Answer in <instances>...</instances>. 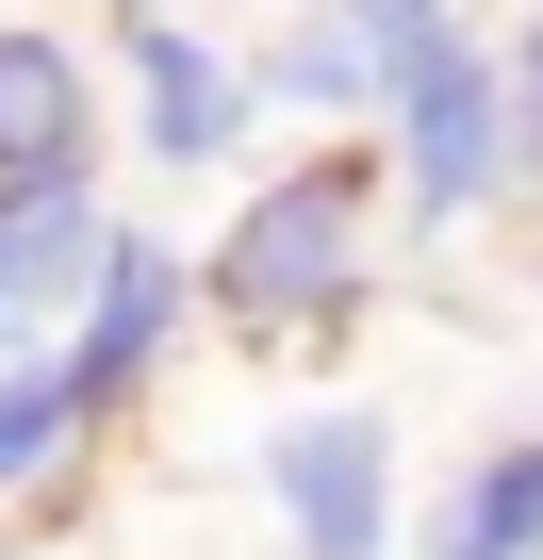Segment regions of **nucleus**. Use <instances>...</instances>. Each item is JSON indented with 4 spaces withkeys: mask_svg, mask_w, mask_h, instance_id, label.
<instances>
[{
    "mask_svg": "<svg viewBox=\"0 0 543 560\" xmlns=\"http://www.w3.org/2000/svg\"><path fill=\"white\" fill-rule=\"evenodd\" d=\"M379 182H396V149H363V132H330L314 165H281L214 247H198V298L247 330V347H297L314 314H346L363 298V214H379Z\"/></svg>",
    "mask_w": 543,
    "mask_h": 560,
    "instance_id": "f257e3e1",
    "label": "nucleus"
},
{
    "mask_svg": "<svg viewBox=\"0 0 543 560\" xmlns=\"http://www.w3.org/2000/svg\"><path fill=\"white\" fill-rule=\"evenodd\" d=\"M263 494H281L297 560H396V429L363 396H314L263 429Z\"/></svg>",
    "mask_w": 543,
    "mask_h": 560,
    "instance_id": "f03ea898",
    "label": "nucleus"
},
{
    "mask_svg": "<svg viewBox=\"0 0 543 560\" xmlns=\"http://www.w3.org/2000/svg\"><path fill=\"white\" fill-rule=\"evenodd\" d=\"M396 198H412L428 231H461V214L510 198V67H494L477 34H445V67L396 100Z\"/></svg>",
    "mask_w": 543,
    "mask_h": 560,
    "instance_id": "7ed1b4c3",
    "label": "nucleus"
},
{
    "mask_svg": "<svg viewBox=\"0 0 543 560\" xmlns=\"http://www.w3.org/2000/svg\"><path fill=\"white\" fill-rule=\"evenodd\" d=\"M181 298H198V280H181V247L116 231V264H99V298H83V330L50 347V380H67V412H83V429H116V412L149 396V363L181 347Z\"/></svg>",
    "mask_w": 543,
    "mask_h": 560,
    "instance_id": "20e7f679",
    "label": "nucleus"
},
{
    "mask_svg": "<svg viewBox=\"0 0 543 560\" xmlns=\"http://www.w3.org/2000/svg\"><path fill=\"white\" fill-rule=\"evenodd\" d=\"M67 182H99V83H83L67 34L0 18V214H17V198H67Z\"/></svg>",
    "mask_w": 543,
    "mask_h": 560,
    "instance_id": "39448f33",
    "label": "nucleus"
},
{
    "mask_svg": "<svg viewBox=\"0 0 543 560\" xmlns=\"http://www.w3.org/2000/svg\"><path fill=\"white\" fill-rule=\"evenodd\" d=\"M116 50H132L149 165H231V132H247V83H231V50H214L198 18H165V0H132V18H116Z\"/></svg>",
    "mask_w": 543,
    "mask_h": 560,
    "instance_id": "423d86ee",
    "label": "nucleus"
},
{
    "mask_svg": "<svg viewBox=\"0 0 543 560\" xmlns=\"http://www.w3.org/2000/svg\"><path fill=\"white\" fill-rule=\"evenodd\" d=\"M99 264H116V214H99V182H67V198H17V214H0V314H67V330H83Z\"/></svg>",
    "mask_w": 543,
    "mask_h": 560,
    "instance_id": "0eeeda50",
    "label": "nucleus"
},
{
    "mask_svg": "<svg viewBox=\"0 0 543 560\" xmlns=\"http://www.w3.org/2000/svg\"><path fill=\"white\" fill-rule=\"evenodd\" d=\"M428 560H543V429L477 445V462L428 494Z\"/></svg>",
    "mask_w": 543,
    "mask_h": 560,
    "instance_id": "6e6552de",
    "label": "nucleus"
},
{
    "mask_svg": "<svg viewBox=\"0 0 543 560\" xmlns=\"http://www.w3.org/2000/svg\"><path fill=\"white\" fill-rule=\"evenodd\" d=\"M297 18H314V34H330V50L379 83V100H412V83L445 67V34H461L445 0H297Z\"/></svg>",
    "mask_w": 543,
    "mask_h": 560,
    "instance_id": "1a4fd4ad",
    "label": "nucleus"
},
{
    "mask_svg": "<svg viewBox=\"0 0 543 560\" xmlns=\"http://www.w3.org/2000/svg\"><path fill=\"white\" fill-rule=\"evenodd\" d=\"M67 445H83L67 380H50V363H17V380H0V494H34V478H50Z\"/></svg>",
    "mask_w": 543,
    "mask_h": 560,
    "instance_id": "9d476101",
    "label": "nucleus"
},
{
    "mask_svg": "<svg viewBox=\"0 0 543 560\" xmlns=\"http://www.w3.org/2000/svg\"><path fill=\"white\" fill-rule=\"evenodd\" d=\"M510 182H543V18H527V50H510Z\"/></svg>",
    "mask_w": 543,
    "mask_h": 560,
    "instance_id": "9b49d317",
    "label": "nucleus"
}]
</instances>
